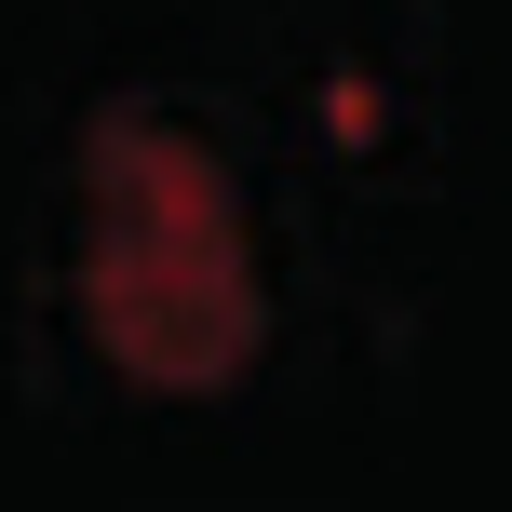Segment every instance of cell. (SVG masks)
I'll list each match as a JSON object with an SVG mask.
<instances>
[{
  "label": "cell",
  "mask_w": 512,
  "mask_h": 512,
  "mask_svg": "<svg viewBox=\"0 0 512 512\" xmlns=\"http://www.w3.org/2000/svg\"><path fill=\"white\" fill-rule=\"evenodd\" d=\"M68 297L81 337L122 364L135 391H230L270 337V283H256V216L230 189V162L162 108H108L81 135V189H68Z\"/></svg>",
  "instance_id": "6da1fadb"
}]
</instances>
